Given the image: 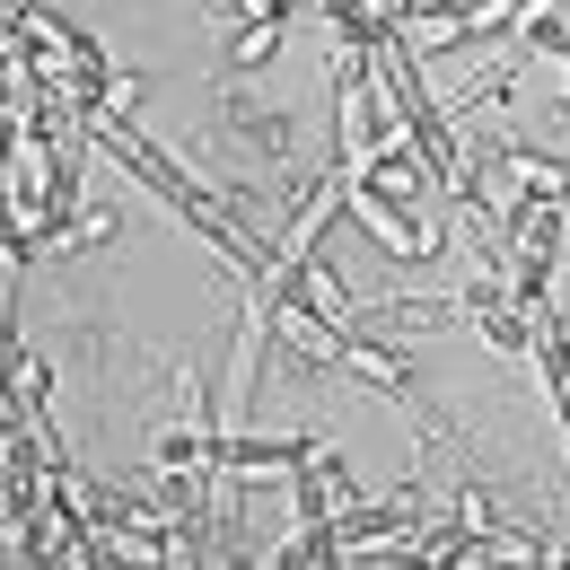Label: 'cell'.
<instances>
[{"label": "cell", "instance_id": "6da1fadb", "mask_svg": "<svg viewBox=\"0 0 570 570\" xmlns=\"http://www.w3.org/2000/svg\"><path fill=\"white\" fill-rule=\"evenodd\" d=\"M343 212H352L360 228H368V237L386 246V255H430V237L413 228V219H404V203H386V194H377L368 176H343Z\"/></svg>", "mask_w": 570, "mask_h": 570}, {"label": "cell", "instance_id": "7a4b0ae2", "mask_svg": "<svg viewBox=\"0 0 570 570\" xmlns=\"http://www.w3.org/2000/svg\"><path fill=\"white\" fill-rule=\"evenodd\" d=\"M273 53H282V27H273V18H255V27L237 36V62H273Z\"/></svg>", "mask_w": 570, "mask_h": 570}, {"label": "cell", "instance_id": "3957f363", "mask_svg": "<svg viewBox=\"0 0 570 570\" xmlns=\"http://www.w3.org/2000/svg\"><path fill=\"white\" fill-rule=\"evenodd\" d=\"M228 9H237L246 27H255V18H282V0H228Z\"/></svg>", "mask_w": 570, "mask_h": 570}]
</instances>
